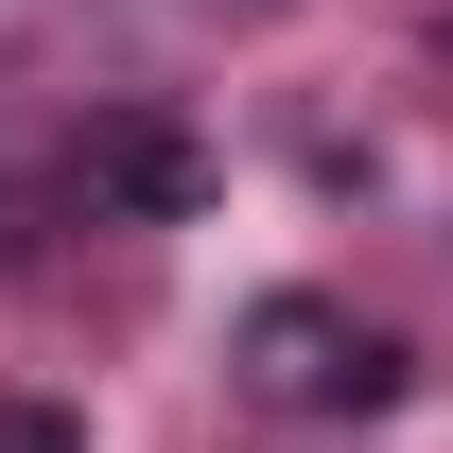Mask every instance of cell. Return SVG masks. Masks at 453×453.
Instances as JSON below:
<instances>
[{
	"mask_svg": "<svg viewBox=\"0 0 453 453\" xmlns=\"http://www.w3.org/2000/svg\"><path fill=\"white\" fill-rule=\"evenodd\" d=\"M226 366L280 401V418H384L401 401V349L349 314V296H244V332H226Z\"/></svg>",
	"mask_w": 453,
	"mask_h": 453,
	"instance_id": "cell-1",
	"label": "cell"
},
{
	"mask_svg": "<svg viewBox=\"0 0 453 453\" xmlns=\"http://www.w3.org/2000/svg\"><path fill=\"white\" fill-rule=\"evenodd\" d=\"M70 210L88 226H192L210 210V140H174V122H88V140H70Z\"/></svg>",
	"mask_w": 453,
	"mask_h": 453,
	"instance_id": "cell-2",
	"label": "cell"
},
{
	"mask_svg": "<svg viewBox=\"0 0 453 453\" xmlns=\"http://www.w3.org/2000/svg\"><path fill=\"white\" fill-rule=\"evenodd\" d=\"M0 453H88V418L70 401H0Z\"/></svg>",
	"mask_w": 453,
	"mask_h": 453,
	"instance_id": "cell-3",
	"label": "cell"
}]
</instances>
